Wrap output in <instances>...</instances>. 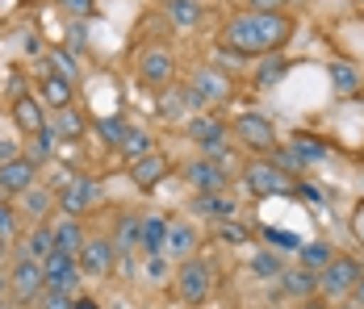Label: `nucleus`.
<instances>
[{
  "mask_svg": "<svg viewBox=\"0 0 364 309\" xmlns=\"http://www.w3.org/2000/svg\"><path fill=\"white\" fill-rule=\"evenodd\" d=\"M184 104H193V109H201L205 101H201V97H197L193 88H172V84H168V97H164V104H159V113H164L168 121H176V117L184 113Z\"/></svg>",
  "mask_w": 364,
  "mask_h": 309,
  "instance_id": "nucleus-22",
  "label": "nucleus"
},
{
  "mask_svg": "<svg viewBox=\"0 0 364 309\" xmlns=\"http://www.w3.org/2000/svg\"><path fill=\"white\" fill-rule=\"evenodd\" d=\"M188 88H193L201 101H226L235 84H230V75H226V71H218V67H201L197 75H193V84H188Z\"/></svg>",
  "mask_w": 364,
  "mask_h": 309,
  "instance_id": "nucleus-13",
  "label": "nucleus"
},
{
  "mask_svg": "<svg viewBox=\"0 0 364 309\" xmlns=\"http://www.w3.org/2000/svg\"><path fill=\"white\" fill-rule=\"evenodd\" d=\"M310 309H314V305H310Z\"/></svg>",
  "mask_w": 364,
  "mask_h": 309,
  "instance_id": "nucleus-54",
  "label": "nucleus"
},
{
  "mask_svg": "<svg viewBox=\"0 0 364 309\" xmlns=\"http://www.w3.org/2000/svg\"><path fill=\"white\" fill-rule=\"evenodd\" d=\"M239 59H243V55H239V50H230V46H222V50H218V63H226V67H239Z\"/></svg>",
  "mask_w": 364,
  "mask_h": 309,
  "instance_id": "nucleus-47",
  "label": "nucleus"
},
{
  "mask_svg": "<svg viewBox=\"0 0 364 309\" xmlns=\"http://www.w3.org/2000/svg\"><path fill=\"white\" fill-rule=\"evenodd\" d=\"M13 117H17V126H21V130H30V134L46 130V113H42V101H34V97H21V101L13 104Z\"/></svg>",
  "mask_w": 364,
  "mask_h": 309,
  "instance_id": "nucleus-21",
  "label": "nucleus"
},
{
  "mask_svg": "<svg viewBox=\"0 0 364 309\" xmlns=\"http://www.w3.org/2000/svg\"><path fill=\"white\" fill-rule=\"evenodd\" d=\"M113 246H117V251H134V246H143V222H139L134 213L117 217V230H113Z\"/></svg>",
  "mask_w": 364,
  "mask_h": 309,
  "instance_id": "nucleus-24",
  "label": "nucleus"
},
{
  "mask_svg": "<svg viewBox=\"0 0 364 309\" xmlns=\"http://www.w3.org/2000/svg\"><path fill=\"white\" fill-rule=\"evenodd\" d=\"M151 276H155V280L168 276V259H164V255H151Z\"/></svg>",
  "mask_w": 364,
  "mask_h": 309,
  "instance_id": "nucleus-48",
  "label": "nucleus"
},
{
  "mask_svg": "<svg viewBox=\"0 0 364 309\" xmlns=\"http://www.w3.org/2000/svg\"><path fill=\"white\" fill-rule=\"evenodd\" d=\"M297 259H301V268H310V272H323L331 259H335V251H331L327 242H306V246L297 251Z\"/></svg>",
  "mask_w": 364,
  "mask_h": 309,
  "instance_id": "nucleus-28",
  "label": "nucleus"
},
{
  "mask_svg": "<svg viewBox=\"0 0 364 309\" xmlns=\"http://www.w3.org/2000/svg\"><path fill=\"white\" fill-rule=\"evenodd\" d=\"M72 293H55V288H46L42 293V301H38V309H72Z\"/></svg>",
  "mask_w": 364,
  "mask_h": 309,
  "instance_id": "nucleus-40",
  "label": "nucleus"
},
{
  "mask_svg": "<svg viewBox=\"0 0 364 309\" xmlns=\"http://www.w3.org/2000/svg\"><path fill=\"white\" fill-rule=\"evenodd\" d=\"M281 288L289 297H297V301H310L318 293V272H310V268H285L281 272Z\"/></svg>",
  "mask_w": 364,
  "mask_h": 309,
  "instance_id": "nucleus-16",
  "label": "nucleus"
},
{
  "mask_svg": "<svg viewBox=\"0 0 364 309\" xmlns=\"http://www.w3.org/2000/svg\"><path fill=\"white\" fill-rule=\"evenodd\" d=\"M281 75H285V59H281V55H268V59L255 67V84H277Z\"/></svg>",
  "mask_w": 364,
  "mask_h": 309,
  "instance_id": "nucleus-35",
  "label": "nucleus"
},
{
  "mask_svg": "<svg viewBox=\"0 0 364 309\" xmlns=\"http://www.w3.org/2000/svg\"><path fill=\"white\" fill-rule=\"evenodd\" d=\"M352 301L364 309V276H360V284H356V293H352Z\"/></svg>",
  "mask_w": 364,
  "mask_h": 309,
  "instance_id": "nucleus-50",
  "label": "nucleus"
},
{
  "mask_svg": "<svg viewBox=\"0 0 364 309\" xmlns=\"http://www.w3.org/2000/svg\"><path fill=\"white\" fill-rule=\"evenodd\" d=\"M176 293H181L188 305H201L210 293H214V268L205 264V259H184L181 272H176Z\"/></svg>",
  "mask_w": 364,
  "mask_h": 309,
  "instance_id": "nucleus-4",
  "label": "nucleus"
},
{
  "mask_svg": "<svg viewBox=\"0 0 364 309\" xmlns=\"http://www.w3.org/2000/svg\"><path fill=\"white\" fill-rule=\"evenodd\" d=\"M164 175H168V155H155V151H151V155H143V159L130 163V180H134L139 188H155Z\"/></svg>",
  "mask_w": 364,
  "mask_h": 309,
  "instance_id": "nucleus-14",
  "label": "nucleus"
},
{
  "mask_svg": "<svg viewBox=\"0 0 364 309\" xmlns=\"http://www.w3.org/2000/svg\"><path fill=\"white\" fill-rule=\"evenodd\" d=\"M360 264L352 259V255H335L327 268L318 272V293L331 297V301H343V297H352L356 293V284H360Z\"/></svg>",
  "mask_w": 364,
  "mask_h": 309,
  "instance_id": "nucleus-2",
  "label": "nucleus"
},
{
  "mask_svg": "<svg viewBox=\"0 0 364 309\" xmlns=\"http://www.w3.org/2000/svg\"><path fill=\"white\" fill-rule=\"evenodd\" d=\"M50 67H55V75H63V80H80V67H75V59H72V50H63V46H55L50 50Z\"/></svg>",
  "mask_w": 364,
  "mask_h": 309,
  "instance_id": "nucleus-33",
  "label": "nucleus"
},
{
  "mask_svg": "<svg viewBox=\"0 0 364 309\" xmlns=\"http://www.w3.org/2000/svg\"><path fill=\"white\" fill-rule=\"evenodd\" d=\"M252 268H255L259 276H281V272H285V264H281V255H272V251H259V255L252 259Z\"/></svg>",
  "mask_w": 364,
  "mask_h": 309,
  "instance_id": "nucleus-38",
  "label": "nucleus"
},
{
  "mask_svg": "<svg viewBox=\"0 0 364 309\" xmlns=\"http://www.w3.org/2000/svg\"><path fill=\"white\" fill-rule=\"evenodd\" d=\"M243 184H247L252 197H281V193L293 188V175H285L277 163L255 159V163H247V172H243Z\"/></svg>",
  "mask_w": 364,
  "mask_h": 309,
  "instance_id": "nucleus-5",
  "label": "nucleus"
},
{
  "mask_svg": "<svg viewBox=\"0 0 364 309\" xmlns=\"http://www.w3.org/2000/svg\"><path fill=\"white\" fill-rule=\"evenodd\" d=\"M97 134L105 138L109 146H117V151H122V142H126V134H130V126H126L122 117H105V121H97Z\"/></svg>",
  "mask_w": 364,
  "mask_h": 309,
  "instance_id": "nucleus-31",
  "label": "nucleus"
},
{
  "mask_svg": "<svg viewBox=\"0 0 364 309\" xmlns=\"http://www.w3.org/2000/svg\"><path fill=\"white\" fill-rule=\"evenodd\" d=\"M72 309H101V305H97V301H92V297H80V301H75Z\"/></svg>",
  "mask_w": 364,
  "mask_h": 309,
  "instance_id": "nucleus-49",
  "label": "nucleus"
},
{
  "mask_svg": "<svg viewBox=\"0 0 364 309\" xmlns=\"http://www.w3.org/2000/svg\"><path fill=\"white\" fill-rule=\"evenodd\" d=\"M164 13L176 30H193L201 21V4L197 0H164Z\"/></svg>",
  "mask_w": 364,
  "mask_h": 309,
  "instance_id": "nucleus-20",
  "label": "nucleus"
},
{
  "mask_svg": "<svg viewBox=\"0 0 364 309\" xmlns=\"http://www.w3.org/2000/svg\"><path fill=\"white\" fill-rule=\"evenodd\" d=\"M55 251H59V246H55V230H50V226H34L30 239H26V255L42 264V259H50Z\"/></svg>",
  "mask_w": 364,
  "mask_h": 309,
  "instance_id": "nucleus-26",
  "label": "nucleus"
},
{
  "mask_svg": "<svg viewBox=\"0 0 364 309\" xmlns=\"http://www.w3.org/2000/svg\"><path fill=\"white\" fill-rule=\"evenodd\" d=\"M21 205H26V213H30V217H46V213H50V193L34 184L30 193H21Z\"/></svg>",
  "mask_w": 364,
  "mask_h": 309,
  "instance_id": "nucleus-32",
  "label": "nucleus"
},
{
  "mask_svg": "<svg viewBox=\"0 0 364 309\" xmlns=\"http://www.w3.org/2000/svg\"><path fill=\"white\" fill-rule=\"evenodd\" d=\"M55 134L59 138H80L84 134V121H80L75 109H59V117H55Z\"/></svg>",
  "mask_w": 364,
  "mask_h": 309,
  "instance_id": "nucleus-34",
  "label": "nucleus"
},
{
  "mask_svg": "<svg viewBox=\"0 0 364 309\" xmlns=\"http://www.w3.org/2000/svg\"><path fill=\"white\" fill-rule=\"evenodd\" d=\"M0 197H4V188H0Z\"/></svg>",
  "mask_w": 364,
  "mask_h": 309,
  "instance_id": "nucleus-53",
  "label": "nucleus"
},
{
  "mask_svg": "<svg viewBox=\"0 0 364 309\" xmlns=\"http://www.w3.org/2000/svg\"><path fill=\"white\" fill-rule=\"evenodd\" d=\"M59 4H63V9H68V13H72V17H80V21H84V17H92V13H97V9H92V0H59Z\"/></svg>",
  "mask_w": 364,
  "mask_h": 309,
  "instance_id": "nucleus-42",
  "label": "nucleus"
},
{
  "mask_svg": "<svg viewBox=\"0 0 364 309\" xmlns=\"http://www.w3.org/2000/svg\"><path fill=\"white\" fill-rule=\"evenodd\" d=\"M13 159H17V142L0 134V168H4V163H13Z\"/></svg>",
  "mask_w": 364,
  "mask_h": 309,
  "instance_id": "nucleus-44",
  "label": "nucleus"
},
{
  "mask_svg": "<svg viewBox=\"0 0 364 309\" xmlns=\"http://www.w3.org/2000/svg\"><path fill=\"white\" fill-rule=\"evenodd\" d=\"M331 84H335V92H339V97H352V92L360 88V71L339 59V63H331Z\"/></svg>",
  "mask_w": 364,
  "mask_h": 309,
  "instance_id": "nucleus-27",
  "label": "nucleus"
},
{
  "mask_svg": "<svg viewBox=\"0 0 364 309\" xmlns=\"http://www.w3.org/2000/svg\"><path fill=\"white\" fill-rule=\"evenodd\" d=\"M168 230H172V222H164V217H146L143 222V251L146 255H164V246H168Z\"/></svg>",
  "mask_w": 364,
  "mask_h": 309,
  "instance_id": "nucleus-25",
  "label": "nucleus"
},
{
  "mask_svg": "<svg viewBox=\"0 0 364 309\" xmlns=\"http://www.w3.org/2000/svg\"><path fill=\"white\" fill-rule=\"evenodd\" d=\"M9 234H13V209L0 201V239H9Z\"/></svg>",
  "mask_w": 364,
  "mask_h": 309,
  "instance_id": "nucleus-46",
  "label": "nucleus"
},
{
  "mask_svg": "<svg viewBox=\"0 0 364 309\" xmlns=\"http://www.w3.org/2000/svg\"><path fill=\"white\" fill-rule=\"evenodd\" d=\"M122 151H126L130 159H143V155H151V134H146V130H130V134H126V142H122Z\"/></svg>",
  "mask_w": 364,
  "mask_h": 309,
  "instance_id": "nucleus-36",
  "label": "nucleus"
},
{
  "mask_svg": "<svg viewBox=\"0 0 364 309\" xmlns=\"http://www.w3.org/2000/svg\"><path fill=\"white\" fill-rule=\"evenodd\" d=\"M235 138L247 146V151H277L281 142H277V126L264 117V113H243V117H235Z\"/></svg>",
  "mask_w": 364,
  "mask_h": 309,
  "instance_id": "nucleus-6",
  "label": "nucleus"
},
{
  "mask_svg": "<svg viewBox=\"0 0 364 309\" xmlns=\"http://www.w3.org/2000/svg\"><path fill=\"white\" fill-rule=\"evenodd\" d=\"M218 242L243 246V242H252V230H247V226H239V222H222V226H218Z\"/></svg>",
  "mask_w": 364,
  "mask_h": 309,
  "instance_id": "nucleus-37",
  "label": "nucleus"
},
{
  "mask_svg": "<svg viewBox=\"0 0 364 309\" xmlns=\"http://www.w3.org/2000/svg\"><path fill=\"white\" fill-rule=\"evenodd\" d=\"M0 309H4V280H0Z\"/></svg>",
  "mask_w": 364,
  "mask_h": 309,
  "instance_id": "nucleus-52",
  "label": "nucleus"
},
{
  "mask_svg": "<svg viewBox=\"0 0 364 309\" xmlns=\"http://www.w3.org/2000/svg\"><path fill=\"white\" fill-rule=\"evenodd\" d=\"M55 230V246L59 251H68V255H80V246H84V226H80V217H63L59 226H50Z\"/></svg>",
  "mask_w": 364,
  "mask_h": 309,
  "instance_id": "nucleus-19",
  "label": "nucleus"
},
{
  "mask_svg": "<svg viewBox=\"0 0 364 309\" xmlns=\"http://www.w3.org/2000/svg\"><path fill=\"white\" fill-rule=\"evenodd\" d=\"M42 101L50 104V109H72V80L42 75Z\"/></svg>",
  "mask_w": 364,
  "mask_h": 309,
  "instance_id": "nucleus-23",
  "label": "nucleus"
},
{
  "mask_svg": "<svg viewBox=\"0 0 364 309\" xmlns=\"http://www.w3.org/2000/svg\"><path fill=\"white\" fill-rule=\"evenodd\" d=\"M277 168H281L285 175H301V168H306V163H301V155H297L293 146H285V151H277Z\"/></svg>",
  "mask_w": 364,
  "mask_h": 309,
  "instance_id": "nucleus-39",
  "label": "nucleus"
},
{
  "mask_svg": "<svg viewBox=\"0 0 364 309\" xmlns=\"http://www.w3.org/2000/svg\"><path fill=\"white\" fill-rule=\"evenodd\" d=\"M172 75H176V59L164 50V46H151V50H143L139 55V80L143 84H172Z\"/></svg>",
  "mask_w": 364,
  "mask_h": 309,
  "instance_id": "nucleus-10",
  "label": "nucleus"
},
{
  "mask_svg": "<svg viewBox=\"0 0 364 309\" xmlns=\"http://www.w3.org/2000/svg\"><path fill=\"white\" fill-rule=\"evenodd\" d=\"M184 180L197 188V197H201V193H226V184H230V180H226V168H218L214 159H193V163L184 168Z\"/></svg>",
  "mask_w": 364,
  "mask_h": 309,
  "instance_id": "nucleus-12",
  "label": "nucleus"
},
{
  "mask_svg": "<svg viewBox=\"0 0 364 309\" xmlns=\"http://www.w3.org/2000/svg\"><path fill=\"white\" fill-rule=\"evenodd\" d=\"M247 4H252L255 13H281L285 9V0H247Z\"/></svg>",
  "mask_w": 364,
  "mask_h": 309,
  "instance_id": "nucleus-45",
  "label": "nucleus"
},
{
  "mask_svg": "<svg viewBox=\"0 0 364 309\" xmlns=\"http://www.w3.org/2000/svg\"><path fill=\"white\" fill-rule=\"evenodd\" d=\"M4 255H9V242L0 239V264H4Z\"/></svg>",
  "mask_w": 364,
  "mask_h": 309,
  "instance_id": "nucleus-51",
  "label": "nucleus"
},
{
  "mask_svg": "<svg viewBox=\"0 0 364 309\" xmlns=\"http://www.w3.org/2000/svg\"><path fill=\"white\" fill-rule=\"evenodd\" d=\"M289 146L297 151V155H301V163H323V159L331 155L327 142H318V138H310V134H297Z\"/></svg>",
  "mask_w": 364,
  "mask_h": 309,
  "instance_id": "nucleus-29",
  "label": "nucleus"
},
{
  "mask_svg": "<svg viewBox=\"0 0 364 309\" xmlns=\"http://www.w3.org/2000/svg\"><path fill=\"white\" fill-rule=\"evenodd\" d=\"M188 134L197 138L214 159L222 155V142H226V126H222L218 117H193V126H188Z\"/></svg>",
  "mask_w": 364,
  "mask_h": 309,
  "instance_id": "nucleus-15",
  "label": "nucleus"
},
{
  "mask_svg": "<svg viewBox=\"0 0 364 309\" xmlns=\"http://www.w3.org/2000/svg\"><path fill=\"white\" fill-rule=\"evenodd\" d=\"M34 175H38V163L30 155H17L13 163H4V168H0V188H4V197L30 193V188H34Z\"/></svg>",
  "mask_w": 364,
  "mask_h": 309,
  "instance_id": "nucleus-11",
  "label": "nucleus"
},
{
  "mask_svg": "<svg viewBox=\"0 0 364 309\" xmlns=\"http://www.w3.org/2000/svg\"><path fill=\"white\" fill-rule=\"evenodd\" d=\"M55 130H50V126H46V130H38V134H30V159H34V163H46V159H50V155H55Z\"/></svg>",
  "mask_w": 364,
  "mask_h": 309,
  "instance_id": "nucleus-30",
  "label": "nucleus"
},
{
  "mask_svg": "<svg viewBox=\"0 0 364 309\" xmlns=\"http://www.w3.org/2000/svg\"><path fill=\"white\" fill-rule=\"evenodd\" d=\"M264 239H272L281 251H301V246H306L301 239H293V234H285V230H264Z\"/></svg>",
  "mask_w": 364,
  "mask_h": 309,
  "instance_id": "nucleus-41",
  "label": "nucleus"
},
{
  "mask_svg": "<svg viewBox=\"0 0 364 309\" xmlns=\"http://www.w3.org/2000/svg\"><path fill=\"white\" fill-rule=\"evenodd\" d=\"M68 38H72V42H68V50H84V46H88V42H84V38H88V30H84L80 21H72V26H68Z\"/></svg>",
  "mask_w": 364,
  "mask_h": 309,
  "instance_id": "nucleus-43",
  "label": "nucleus"
},
{
  "mask_svg": "<svg viewBox=\"0 0 364 309\" xmlns=\"http://www.w3.org/2000/svg\"><path fill=\"white\" fill-rule=\"evenodd\" d=\"M80 272L84 276H113V259H117V246L113 239H88L80 246Z\"/></svg>",
  "mask_w": 364,
  "mask_h": 309,
  "instance_id": "nucleus-9",
  "label": "nucleus"
},
{
  "mask_svg": "<svg viewBox=\"0 0 364 309\" xmlns=\"http://www.w3.org/2000/svg\"><path fill=\"white\" fill-rule=\"evenodd\" d=\"M293 34V21L285 13H243L235 21H226L222 30V46L247 55H277Z\"/></svg>",
  "mask_w": 364,
  "mask_h": 309,
  "instance_id": "nucleus-1",
  "label": "nucleus"
},
{
  "mask_svg": "<svg viewBox=\"0 0 364 309\" xmlns=\"http://www.w3.org/2000/svg\"><path fill=\"white\" fill-rule=\"evenodd\" d=\"M42 272H46V288H55V293H72L75 284L84 280L80 259L68 255V251H55L50 259H42Z\"/></svg>",
  "mask_w": 364,
  "mask_h": 309,
  "instance_id": "nucleus-8",
  "label": "nucleus"
},
{
  "mask_svg": "<svg viewBox=\"0 0 364 309\" xmlns=\"http://www.w3.org/2000/svg\"><path fill=\"white\" fill-rule=\"evenodd\" d=\"M9 293H13L17 305L42 301V293H46V272H42V264L30 259V255H21V259L13 264V276H9Z\"/></svg>",
  "mask_w": 364,
  "mask_h": 309,
  "instance_id": "nucleus-3",
  "label": "nucleus"
},
{
  "mask_svg": "<svg viewBox=\"0 0 364 309\" xmlns=\"http://www.w3.org/2000/svg\"><path fill=\"white\" fill-rule=\"evenodd\" d=\"M172 259H193V251H197V230L188 226V222H172V230H168V246H164Z\"/></svg>",
  "mask_w": 364,
  "mask_h": 309,
  "instance_id": "nucleus-18",
  "label": "nucleus"
},
{
  "mask_svg": "<svg viewBox=\"0 0 364 309\" xmlns=\"http://www.w3.org/2000/svg\"><path fill=\"white\" fill-rule=\"evenodd\" d=\"M97 201H101V184L88 180V175H72V180L63 184V193H59L63 217H84L88 209H97Z\"/></svg>",
  "mask_w": 364,
  "mask_h": 309,
  "instance_id": "nucleus-7",
  "label": "nucleus"
},
{
  "mask_svg": "<svg viewBox=\"0 0 364 309\" xmlns=\"http://www.w3.org/2000/svg\"><path fill=\"white\" fill-rule=\"evenodd\" d=\"M193 209L201 213V217H214V222H235V197H226V193H201Z\"/></svg>",
  "mask_w": 364,
  "mask_h": 309,
  "instance_id": "nucleus-17",
  "label": "nucleus"
}]
</instances>
